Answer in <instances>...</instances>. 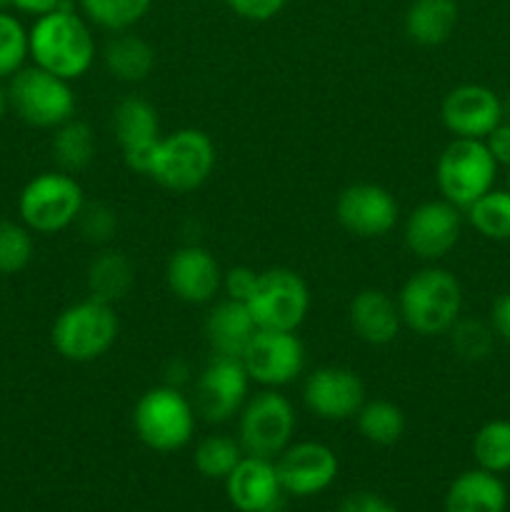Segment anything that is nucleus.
Returning a JSON list of instances; mask_svg holds the SVG:
<instances>
[{"mask_svg":"<svg viewBox=\"0 0 510 512\" xmlns=\"http://www.w3.org/2000/svg\"><path fill=\"white\" fill-rule=\"evenodd\" d=\"M28 45L33 65L70 83L83 78L98 58L93 25L70 3L35 18L28 28Z\"/></svg>","mask_w":510,"mask_h":512,"instance_id":"nucleus-1","label":"nucleus"},{"mask_svg":"<svg viewBox=\"0 0 510 512\" xmlns=\"http://www.w3.org/2000/svg\"><path fill=\"white\" fill-rule=\"evenodd\" d=\"M403 325L415 335H448L463 315V285L450 270L430 263L410 275L398 293Z\"/></svg>","mask_w":510,"mask_h":512,"instance_id":"nucleus-2","label":"nucleus"},{"mask_svg":"<svg viewBox=\"0 0 510 512\" xmlns=\"http://www.w3.org/2000/svg\"><path fill=\"white\" fill-rule=\"evenodd\" d=\"M118 335L120 318L115 305L88 295L60 310L50 328V343L68 363H93L113 348Z\"/></svg>","mask_w":510,"mask_h":512,"instance_id":"nucleus-3","label":"nucleus"},{"mask_svg":"<svg viewBox=\"0 0 510 512\" xmlns=\"http://www.w3.org/2000/svg\"><path fill=\"white\" fill-rule=\"evenodd\" d=\"M198 425L193 398L175 385H155L145 390L133 408V430L145 448L155 453H175L190 445Z\"/></svg>","mask_w":510,"mask_h":512,"instance_id":"nucleus-4","label":"nucleus"},{"mask_svg":"<svg viewBox=\"0 0 510 512\" xmlns=\"http://www.w3.org/2000/svg\"><path fill=\"white\" fill-rule=\"evenodd\" d=\"M85 190L78 178L65 170H45L33 175L18 195L20 223L38 235H55L73 228L85 208Z\"/></svg>","mask_w":510,"mask_h":512,"instance_id":"nucleus-5","label":"nucleus"},{"mask_svg":"<svg viewBox=\"0 0 510 512\" xmlns=\"http://www.w3.org/2000/svg\"><path fill=\"white\" fill-rule=\"evenodd\" d=\"M215 163L218 153L213 138L200 128H180L160 138L150 160L148 178L170 193L185 195L208 183Z\"/></svg>","mask_w":510,"mask_h":512,"instance_id":"nucleus-6","label":"nucleus"},{"mask_svg":"<svg viewBox=\"0 0 510 512\" xmlns=\"http://www.w3.org/2000/svg\"><path fill=\"white\" fill-rule=\"evenodd\" d=\"M10 110L30 128L55 130L75 118L78 98L70 80L58 78L38 65H25L8 80Z\"/></svg>","mask_w":510,"mask_h":512,"instance_id":"nucleus-7","label":"nucleus"},{"mask_svg":"<svg viewBox=\"0 0 510 512\" xmlns=\"http://www.w3.org/2000/svg\"><path fill=\"white\" fill-rule=\"evenodd\" d=\"M495 178H498V163L483 140L453 138L435 163L440 198L460 210H468L475 200L493 190Z\"/></svg>","mask_w":510,"mask_h":512,"instance_id":"nucleus-8","label":"nucleus"},{"mask_svg":"<svg viewBox=\"0 0 510 512\" xmlns=\"http://www.w3.org/2000/svg\"><path fill=\"white\" fill-rule=\"evenodd\" d=\"M298 428V413L288 395L263 388L245 400L238 413V443L245 455L275 460Z\"/></svg>","mask_w":510,"mask_h":512,"instance_id":"nucleus-9","label":"nucleus"},{"mask_svg":"<svg viewBox=\"0 0 510 512\" xmlns=\"http://www.w3.org/2000/svg\"><path fill=\"white\" fill-rule=\"evenodd\" d=\"M248 310L258 330H290L298 333L310 313V288L290 268H270L258 273Z\"/></svg>","mask_w":510,"mask_h":512,"instance_id":"nucleus-10","label":"nucleus"},{"mask_svg":"<svg viewBox=\"0 0 510 512\" xmlns=\"http://www.w3.org/2000/svg\"><path fill=\"white\" fill-rule=\"evenodd\" d=\"M250 375L243 360L230 355H210L193 385L195 413L210 425H223L238 418L250 398Z\"/></svg>","mask_w":510,"mask_h":512,"instance_id":"nucleus-11","label":"nucleus"},{"mask_svg":"<svg viewBox=\"0 0 510 512\" xmlns=\"http://www.w3.org/2000/svg\"><path fill=\"white\" fill-rule=\"evenodd\" d=\"M250 380L260 388H285L305 370V345L290 330H258L240 355Z\"/></svg>","mask_w":510,"mask_h":512,"instance_id":"nucleus-12","label":"nucleus"},{"mask_svg":"<svg viewBox=\"0 0 510 512\" xmlns=\"http://www.w3.org/2000/svg\"><path fill=\"white\" fill-rule=\"evenodd\" d=\"M460 233H463V215L460 208L445 198L415 205L403 225L405 248L423 263H438L448 258L460 243Z\"/></svg>","mask_w":510,"mask_h":512,"instance_id":"nucleus-13","label":"nucleus"},{"mask_svg":"<svg viewBox=\"0 0 510 512\" xmlns=\"http://www.w3.org/2000/svg\"><path fill=\"white\" fill-rule=\"evenodd\" d=\"M368 400L365 383L355 370L343 365H323L308 373L303 383V405L325 423H345L358 415Z\"/></svg>","mask_w":510,"mask_h":512,"instance_id":"nucleus-14","label":"nucleus"},{"mask_svg":"<svg viewBox=\"0 0 510 512\" xmlns=\"http://www.w3.org/2000/svg\"><path fill=\"white\" fill-rule=\"evenodd\" d=\"M340 228L363 240L385 238L400 220V205L388 188L378 183H353L335 200Z\"/></svg>","mask_w":510,"mask_h":512,"instance_id":"nucleus-15","label":"nucleus"},{"mask_svg":"<svg viewBox=\"0 0 510 512\" xmlns=\"http://www.w3.org/2000/svg\"><path fill=\"white\" fill-rule=\"evenodd\" d=\"M110 128L118 140L125 165L133 173L148 175L150 160H153L155 148L163 138L155 105L145 100L143 95H125L113 108Z\"/></svg>","mask_w":510,"mask_h":512,"instance_id":"nucleus-16","label":"nucleus"},{"mask_svg":"<svg viewBox=\"0 0 510 512\" xmlns=\"http://www.w3.org/2000/svg\"><path fill=\"white\" fill-rule=\"evenodd\" d=\"M275 468H278L285 495L313 498V495L325 493L335 483L340 463L335 450L325 443L303 440V443H290L275 458Z\"/></svg>","mask_w":510,"mask_h":512,"instance_id":"nucleus-17","label":"nucleus"},{"mask_svg":"<svg viewBox=\"0 0 510 512\" xmlns=\"http://www.w3.org/2000/svg\"><path fill=\"white\" fill-rule=\"evenodd\" d=\"M440 118L453 138L485 140L505 120L503 100L488 85L465 83L445 95Z\"/></svg>","mask_w":510,"mask_h":512,"instance_id":"nucleus-18","label":"nucleus"},{"mask_svg":"<svg viewBox=\"0 0 510 512\" xmlns=\"http://www.w3.org/2000/svg\"><path fill=\"white\" fill-rule=\"evenodd\" d=\"M223 273L218 258L198 243L173 250L165 263L168 290L188 305H208L223 290Z\"/></svg>","mask_w":510,"mask_h":512,"instance_id":"nucleus-19","label":"nucleus"},{"mask_svg":"<svg viewBox=\"0 0 510 512\" xmlns=\"http://www.w3.org/2000/svg\"><path fill=\"white\" fill-rule=\"evenodd\" d=\"M225 493L238 512H280L285 490L275 460L245 455L225 478Z\"/></svg>","mask_w":510,"mask_h":512,"instance_id":"nucleus-20","label":"nucleus"},{"mask_svg":"<svg viewBox=\"0 0 510 512\" xmlns=\"http://www.w3.org/2000/svg\"><path fill=\"white\" fill-rule=\"evenodd\" d=\"M348 323L355 338L375 348L395 343L400 330L405 328L398 300L380 288H365L350 300Z\"/></svg>","mask_w":510,"mask_h":512,"instance_id":"nucleus-21","label":"nucleus"},{"mask_svg":"<svg viewBox=\"0 0 510 512\" xmlns=\"http://www.w3.org/2000/svg\"><path fill=\"white\" fill-rule=\"evenodd\" d=\"M258 333L248 305L238 300H218L205 315V340L215 355H230L240 358Z\"/></svg>","mask_w":510,"mask_h":512,"instance_id":"nucleus-22","label":"nucleus"},{"mask_svg":"<svg viewBox=\"0 0 510 512\" xmlns=\"http://www.w3.org/2000/svg\"><path fill=\"white\" fill-rule=\"evenodd\" d=\"M508 490L500 475L483 468L465 470L445 493V512H505Z\"/></svg>","mask_w":510,"mask_h":512,"instance_id":"nucleus-23","label":"nucleus"},{"mask_svg":"<svg viewBox=\"0 0 510 512\" xmlns=\"http://www.w3.org/2000/svg\"><path fill=\"white\" fill-rule=\"evenodd\" d=\"M103 65L110 78L125 85H138L155 70V50L145 38L133 30L113 33L103 48Z\"/></svg>","mask_w":510,"mask_h":512,"instance_id":"nucleus-24","label":"nucleus"},{"mask_svg":"<svg viewBox=\"0 0 510 512\" xmlns=\"http://www.w3.org/2000/svg\"><path fill=\"white\" fill-rule=\"evenodd\" d=\"M85 285H88V295L103 303H120L128 298L130 290L135 285V265L123 250L118 248H100L93 255L85 270Z\"/></svg>","mask_w":510,"mask_h":512,"instance_id":"nucleus-25","label":"nucleus"},{"mask_svg":"<svg viewBox=\"0 0 510 512\" xmlns=\"http://www.w3.org/2000/svg\"><path fill=\"white\" fill-rule=\"evenodd\" d=\"M460 10L455 0H413L405 10V35L415 45L438 48L458 28Z\"/></svg>","mask_w":510,"mask_h":512,"instance_id":"nucleus-26","label":"nucleus"},{"mask_svg":"<svg viewBox=\"0 0 510 512\" xmlns=\"http://www.w3.org/2000/svg\"><path fill=\"white\" fill-rule=\"evenodd\" d=\"M98 153V140L93 128L85 120L70 118L68 123L58 125L50 138V155H53L58 170L75 175L90 168Z\"/></svg>","mask_w":510,"mask_h":512,"instance_id":"nucleus-27","label":"nucleus"},{"mask_svg":"<svg viewBox=\"0 0 510 512\" xmlns=\"http://www.w3.org/2000/svg\"><path fill=\"white\" fill-rule=\"evenodd\" d=\"M355 423H358V433L380 448L395 445L405 435L403 408L383 398L365 400L363 408L355 415Z\"/></svg>","mask_w":510,"mask_h":512,"instance_id":"nucleus-28","label":"nucleus"},{"mask_svg":"<svg viewBox=\"0 0 510 512\" xmlns=\"http://www.w3.org/2000/svg\"><path fill=\"white\" fill-rule=\"evenodd\" d=\"M153 0H80L83 18L108 33H123L148 15Z\"/></svg>","mask_w":510,"mask_h":512,"instance_id":"nucleus-29","label":"nucleus"},{"mask_svg":"<svg viewBox=\"0 0 510 512\" xmlns=\"http://www.w3.org/2000/svg\"><path fill=\"white\" fill-rule=\"evenodd\" d=\"M470 228L483 238L503 243L510 240V193L508 190H488L465 210Z\"/></svg>","mask_w":510,"mask_h":512,"instance_id":"nucleus-30","label":"nucleus"},{"mask_svg":"<svg viewBox=\"0 0 510 512\" xmlns=\"http://www.w3.org/2000/svg\"><path fill=\"white\" fill-rule=\"evenodd\" d=\"M243 458L245 453L243 448H240L238 438L215 433V435H208V438H203L198 445H195L193 465L203 478L225 480L235 468H238V463Z\"/></svg>","mask_w":510,"mask_h":512,"instance_id":"nucleus-31","label":"nucleus"},{"mask_svg":"<svg viewBox=\"0 0 510 512\" xmlns=\"http://www.w3.org/2000/svg\"><path fill=\"white\" fill-rule=\"evenodd\" d=\"M473 458L478 468L503 475L510 470V420H488L473 438Z\"/></svg>","mask_w":510,"mask_h":512,"instance_id":"nucleus-32","label":"nucleus"},{"mask_svg":"<svg viewBox=\"0 0 510 512\" xmlns=\"http://www.w3.org/2000/svg\"><path fill=\"white\" fill-rule=\"evenodd\" d=\"M30 58L28 28L8 10H0V80H10Z\"/></svg>","mask_w":510,"mask_h":512,"instance_id":"nucleus-33","label":"nucleus"},{"mask_svg":"<svg viewBox=\"0 0 510 512\" xmlns=\"http://www.w3.org/2000/svg\"><path fill=\"white\" fill-rule=\"evenodd\" d=\"M35 253L33 233L23 223L0 218V275L23 273Z\"/></svg>","mask_w":510,"mask_h":512,"instance_id":"nucleus-34","label":"nucleus"},{"mask_svg":"<svg viewBox=\"0 0 510 512\" xmlns=\"http://www.w3.org/2000/svg\"><path fill=\"white\" fill-rule=\"evenodd\" d=\"M450 338V348L458 358L470 360V363H478V360H485L490 353H493V343H495V333L490 325L480 323V320L473 318H463L460 315L455 320L453 328L448 330Z\"/></svg>","mask_w":510,"mask_h":512,"instance_id":"nucleus-35","label":"nucleus"},{"mask_svg":"<svg viewBox=\"0 0 510 512\" xmlns=\"http://www.w3.org/2000/svg\"><path fill=\"white\" fill-rule=\"evenodd\" d=\"M75 225L85 243L95 248H108L118 233V213L108 203H85Z\"/></svg>","mask_w":510,"mask_h":512,"instance_id":"nucleus-36","label":"nucleus"},{"mask_svg":"<svg viewBox=\"0 0 510 512\" xmlns=\"http://www.w3.org/2000/svg\"><path fill=\"white\" fill-rule=\"evenodd\" d=\"M285 3H288V0H225V5H228L238 18L250 20V23H268L275 15H280Z\"/></svg>","mask_w":510,"mask_h":512,"instance_id":"nucleus-37","label":"nucleus"},{"mask_svg":"<svg viewBox=\"0 0 510 512\" xmlns=\"http://www.w3.org/2000/svg\"><path fill=\"white\" fill-rule=\"evenodd\" d=\"M255 283H258V273L248 265H235V268L223 273V293L225 298L238 300V303H248L250 293H253Z\"/></svg>","mask_w":510,"mask_h":512,"instance_id":"nucleus-38","label":"nucleus"},{"mask_svg":"<svg viewBox=\"0 0 510 512\" xmlns=\"http://www.w3.org/2000/svg\"><path fill=\"white\" fill-rule=\"evenodd\" d=\"M338 512H398L395 505L375 493H353L340 503Z\"/></svg>","mask_w":510,"mask_h":512,"instance_id":"nucleus-39","label":"nucleus"},{"mask_svg":"<svg viewBox=\"0 0 510 512\" xmlns=\"http://www.w3.org/2000/svg\"><path fill=\"white\" fill-rule=\"evenodd\" d=\"M483 143L488 145V150H490V155L495 158V163L510 168V123L508 120H503L498 128L490 130V135L483 140Z\"/></svg>","mask_w":510,"mask_h":512,"instance_id":"nucleus-40","label":"nucleus"},{"mask_svg":"<svg viewBox=\"0 0 510 512\" xmlns=\"http://www.w3.org/2000/svg\"><path fill=\"white\" fill-rule=\"evenodd\" d=\"M490 328L500 340L510 343V293L500 295L490 308Z\"/></svg>","mask_w":510,"mask_h":512,"instance_id":"nucleus-41","label":"nucleus"},{"mask_svg":"<svg viewBox=\"0 0 510 512\" xmlns=\"http://www.w3.org/2000/svg\"><path fill=\"white\" fill-rule=\"evenodd\" d=\"M68 0H10V8H15L18 13L33 15V18H40V15H48L53 10L63 8Z\"/></svg>","mask_w":510,"mask_h":512,"instance_id":"nucleus-42","label":"nucleus"},{"mask_svg":"<svg viewBox=\"0 0 510 512\" xmlns=\"http://www.w3.org/2000/svg\"><path fill=\"white\" fill-rule=\"evenodd\" d=\"M190 370L188 365L183 363V360H173V363L168 365V370H165V385H175V388H180V385L188 380Z\"/></svg>","mask_w":510,"mask_h":512,"instance_id":"nucleus-43","label":"nucleus"},{"mask_svg":"<svg viewBox=\"0 0 510 512\" xmlns=\"http://www.w3.org/2000/svg\"><path fill=\"white\" fill-rule=\"evenodd\" d=\"M10 110V100H8V88H3L0 85V120L5 118V113Z\"/></svg>","mask_w":510,"mask_h":512,"instance_id":"nucleus-44","label":"nucleus"},{"mask_svg":"<svg viewBox=\"0 0 510 512\" xmlns=\"http://www.w3.org/2000/svg\"><path fill=\"white\" fill-rule=\"evenodd\" d=\"M503 115H505V120L510 123V93L505 95V100H503Z\"/></svg>","mask_w":510,"mask_h":512,"instance_id":"nucleus-45","label":"nucleus"},{"mask_svg":"<svg viewBox=\"0 0 510 512\" xmlns=\"http://www.w3.org/2000/svg\"><path fill=\"white\" fill-rule=\"evenodd\" d=\"M10 8V0H0V10H8Z\"/></svg>","mask_w":510,"mask_h":512,"instance_id":"nucleus-46","label":"nucleus"},{"mask_svg":"<svg viewBox=\"0 0 510 512\" xmlns=\"http://www.w3.org/2000/svg\"><path fill=\"white\" fill-rule=\"evenodd\" d=\"M505 190L510 193V168H508V175H505Z\"/></svg>","mask_w":510,"mask_h":512,"instance_id":"nucleus-47","label":"nucleus"}]
</instances>
